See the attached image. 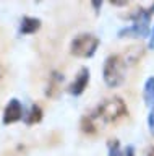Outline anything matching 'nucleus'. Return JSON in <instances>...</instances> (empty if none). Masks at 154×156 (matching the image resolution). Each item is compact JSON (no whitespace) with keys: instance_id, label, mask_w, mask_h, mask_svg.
Listing matches in <instances>:
<instances>
[{"instance_id":"f257e3e1","label":"nucleus","mask_w":154,"mask_h":156,"mask_svg":"<svg viewBox=\"0 0 154 156\" xmlns=\"http://www.w3.org/2000/svg\"><path fill=\"white\" fill-rule=\"evenodd\" d=\"M127 114H128V109H127V104L123 102V99L118 96H114V98L105 99L102 104H99V107L94 111V114L91 117L102 120L104 124H112V122L120 120Z\"/></svg>"},{"instance_id":"f03ea898","label":"nucleus","mask_w":154,"mask_h":156,"mask_svg":"<svg viewBox=\"0 0 154 156\" xmlns=\"http://www.w3.org/2000/svg\"><path fill=\"white\" fill-rule=\"evenodd\" d=\"M125 68H127V60L123 55L112 54L105 58L104 62V81L109 88H117L123 83L125 80Z\"/></svg>"},{"instance_id":"7ed1b4c3","label":"nucleus","mask_w":154,"mask_h":156,"mask_svg":"<svg viewBox=\"0 0 154 156\" xmlns=\"http://www.w3.org/2000/svg\"><path fill=\"white\" fill-rule=\"evenodd\" d=\"M99 46V39L93 34H80L70 44V52L75 57H93Z\"/></svg>"},{"instance_id":"20e7f679","label":"nucleus","mask_w":154,"mask_h":156,"mask_svg":"<svg viewBox=\"0 0 154 156\" xmlns=\"http://www.w3.org/2000/svg\"><path fill=\"white\" fill-rule=\"evenodd\" d=\"M21 119H23V106L16 98H13L7 104L5 111H3V124L5 125L15 124V122L21 120Z\"/></svg>"},{"instance_id":"39448f33","label":"nucleus","mask_w":154,"mask_h":156,"mask_svg":"<svg viewBox=\"0 0 154 156\" xmlns=\"http://www.w3.org/2000/svg\"><path fill=\"white\" fill-rule=\"evenodd\" d=\"M88 83H89V70H88V67H81L80 72H78V75L75 76V80L70 83L68 93H70V94H73V96H80L81 93L86 90Z\"/></svg>"},{"instance_id":"423d86ee","label":"nucleus","mask_w":154,"mask_h":156,"mask_svg":"<svg viewBox=\"0 0 154 156\" xmlns=\"http://www.w3.org/2000/svg\"><path fill=\"white\" fill-rule=\"evenodd\" d=\"M149 36V24H132L118 31V37H146Z\"/></svg>"},{"instance_id":"0eeeda50","label":"nucleus","mask_w":154,"mask_h":156,"mask_svg":"<svg viewBox=\"0 0 154 156\" xmlns=\"http://www.w3.org/2000/svg\"><path fill=\"white\" fill-rule=\"evenodd\" d=\"M41 28V20L39 18H33V16H25L21 20V26H20V33L23 36L26 34H33Z\"/></svg>"},{"instance_id":"6e6552de","label":"nucleus","mask_w":154,"mask_h":156,"mask_svg":"<svg viewBox=\"0 0 154 156\" xmlns=\"http://www.w3.org/2000/svg\"><path fill=\"white\" fill-rule=\"evenodd\" d=\"M63 78L65 76L59 72H54L50 75L49 86H47V90H46V94L49 98H55L57 94H59V90H60V85H62V81H63Z\"/></svg>"},{"instance_id":"1a4fd4ad","label":"nucleus","mask_w":154,"mask_h":156,"mask_svg":"<svg viewBox=\"0 0 154 156\" xmlns=\"http://www.w3.org/2000/svg\"><path fill=\"white\" fill-rule=\"evenodd\" d=\"M143 96H144V102H146V106L154 107V76L148 78L146 83H144Z\"/></svg>"},{"instance_id":"9d476101","label":"nucleus","mask_w":154,"mask_h":156,"mask_svg":"<svg viewBox=\"0 0 154 156\" xmlns=\"http://www.w3.org/2000/svg\"><path fill=\"white\" fill-rule=\"evenodd\" d=\"M41 119H42V109L37 104H33L29 112H28L26 117H25L26 125H34L37 122H41Z\"/></svg>"},{"instance_id":"9b49d317","label":"nucleus","mask_w":154,"mask_h":156,"mask_svg":"<svg viewBox=\"0 0 154 156\" xmlns=\"http://www.w3.org/2000/svg\"><path fill=\"white\" fill-rule=\"evenodd\" d=\"M81 130H83L84 133H89V135H93L98 132V129H96V125H94V119L91 115L81 119Z\"/></svg>"},{"instance_id":"f8f14e48","label":"nucleus","mask_w":154,"mask_h":156,"mask_svg":"<svg viewBox=\"0 0 154 156\" xmlns=\"http://www.w3.org/2000/svg\"><path fill=\"white\" fill-rule=\"evenodd\" d=\"M107 148H109V156H125V153L120 150L118 140H115V138H110L107 141Z\"/></svg>"},{"instance_id":"ddd939ff","label":"nucleus","mask_w":154,"mask_h":156,"mask_svg":"<svg viewBox=\"0 0 154 156\" xmlns=\"http://www.w3.org/2000/svg\"><path fill=\"white\" fill-rule=\"evenodd\" d=\"M141 49L143 47H128L127 54H125V60L130 63H135L138 60V57H141V54H143Z\"/></svg>"},{"instance_id":"4468645a","label":"nucleus","mask_w":154,"mask_h":156,"mask_svg":"<svg viewBox=\"0 0 154 156\" xmlns=\"http://www.w3.org/2000/svg\"><path fill=\"white\" fill-rule=\"evenodd\" d=\"M148 125H149V132L154 135V107L151 109V112H149V115H148Z\"/></svg>"},{"instance_id":"2eb2a0df","label":"nucleus","mask_w":154,"mask_h":156,"mask_svg":"<svg viewBox=\"0 0 154 156\" xmlns=\"http://www.w3.org/2000/svg\"><path fill=\"white\" fill-rule=\"evenodd\" d=\"M123 153H125V156H135V153H133V146H127V148L123 150Z\"/></svg>"},{"instance_id":"dca6fc26","label":"nucleus","mask_w":154,"mask_h":156,"mask_svg":"<svg viewBox=\"0 0 154 156\" xmlns=\"http://www.w3.org/2000/svg\"><path fill=\"white\" fill-rule=\"evenodd\" d=\"M91 5L96 8V13H99V8L102 7V2H98V0H96V2H91Z\"/></svg>"},{"instance_id":"f3484780","label":"nucleus","mask_w":154,"mask_h":156,"mask_svg":"<svg viewBox=\"0 0 154 156\" xmlns=\"http://www.w3.org/2000/svg\"><path fill=\"white\" fill-rule=\"evenodd\" d=\"M149 49H154V28H152V36L149 39Z\"/></svg>"},{"instance_id":"a211bd4d","label":"nucleus","mask_w":154,"mask_h":156,"mask_svg":"<svg viewBox=\"0 0 154 156\" xmlns=\"http://www.w3.org/2000/svg\"><path fill=\"white\" fill-rule=\"evenodd\" d=\"M112 5H118V7H123V5H127V2H110Z\"/></svg>"},{"instance_id":"6ab92c4d","label":"nucleus","mask_w":154,"mask_h":156,"mask_svg":"<svg viewBox=\"0 0 154 156\" xmlns=\"http://www.w3.org/2000/svg\"><path fill=\"white\" fill-rule=\"evenodd\" d=\"M146 156H154V146H152V148H149L148 150V154Z\"/></svg>"},{"instance_id":"aec40b11","label":"nucleus","mask_w":154,"mask_h":156,"mask_svg":"<svg viewBox=\"0 0 154 156\" xmlns=\"http://www.w3.org/2000/svg\"><path fill=\"white\" fill-rule=\"evenodd\" d=\"M3 73H5V70H3V67H2V65H0V78H2V76H3Z\"/></svg>"},{"instance_id":"412c9836","label":"nucleus","mask_w":154,"mask_h":156,"mask_svg":"<svg viewBox=\"0 0 154 156\" xmlns=\"http://www.w3.org/2000/svg\"><path fill=\"white\" fill-rule=\"evenodd\" d=\"M149 13L154 15V5H151V8H149Z\"/></svg>"}]
</instances>
